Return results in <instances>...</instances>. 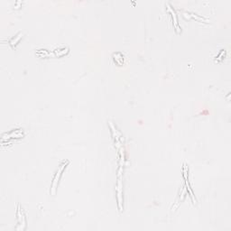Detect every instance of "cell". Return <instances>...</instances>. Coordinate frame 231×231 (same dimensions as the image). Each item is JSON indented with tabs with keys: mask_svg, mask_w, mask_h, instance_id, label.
<instances>
[{
	"mask_svg": "<svg viewBox=\"0 0 231 231\" xmlns=\"http://www.w3.org/2000/svg\"><path fill=\"white\" fill-rule=\"evenodd\" d=\"M67 163H66V164H67ZM66 164H62V165H60V167L58 169V172H57V173H56V175H55V177H54V179H53V181L52 194H54V193H55V190H56V187H57V185H58V181H59L60 176V174H62V173H63V171L64 167L66 166Z\"/></svg>",
	"mask_w": 231,
	"mask_h": 231,
	"instance_id": "1",
	"label": "cell"
},
{
	"mask_svg": "<svg viewBox=\"0 0 231 231\" xmlns=\"http://www.w3.org/2000/svg\"><path fill=\"white\" fill-rule=\"evenodd\" d=\"M167 6H168V9L171 11V13H172V15H173V18H174V23H175V26L178 28V30L180 29L179 28V26H178V23H177V18H176V16H175V12H174V10H173V8L171 7V6H170L169 4H167Z\"/></svg>",
	"mask_w": 231,
	"mask_h": 231,
	"instance_id": "2",
	"label": "cell"
}]
</instances>
